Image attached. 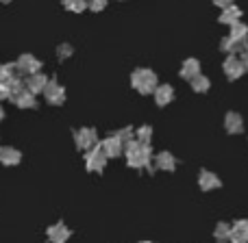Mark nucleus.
<instances>
[{
    "mask_svg": "<svg viewBox=\"0 0 248 243\" xmlns=\"http://www.w3.org/2000/svg\"><path fill=\"white\" fill-rule=\"evenodd\" d=\"M131 85L140 91L141 96H148V94H155L159 87L157 83V74L148 68H137L135 72L131 74Z\"/></svg>",
    "mask_w": 248,
    "mask_h": 243,
    "instance_id": "f03ea898",
    "label": "nucleus"
},
{
    "mask_svg": "<svg viewBox=\"0 0 248 243\" xmlns=\"http://www.w3.org/2000/svg\"><path fill=\"white\" fill-rule=\"evenodd\" d=\"M124 157H126L128 167L133 170H153L150 161H153V150L150 145H144L140 141H131L124 145Z\"/></svg>",
    "mask_w": 248,
    "mask_h": 243,
    "instance_id": "f257e3e1",
    "label": "nucleus"
},
{
    "mask_svg": "<svg viewBox=\"0 0 248 243\" xmlns=\"http://www.w3.org/2000/svg\"><path fill=\"white\" fill-rule=\"evenodd\" d=\"M105 165H107V154L103 152L100 143L96 148H92L90 152H85V167L90 172H103Z\"/></svg>",
    "mask_w": 248,
    "mask_h": 243,
    "instance_id": "20e7f679",
    "label": "nucleus"
},
{
    "mask_svg": "<svg viewBox=\"0 0 248 243\" xmlns=\"http://www.w3.org/2000/svg\"><path fill=\"white\" fill-rule=\"evenodd\" d=\"M16 72H17V65H16V63H4V65H0V81H2V83H9L11 78H16Z\"/></svg>",
    "mask_w": 248,
    "mask_h": 243,
    "instance_id": "393cba45",
    "label": "nucleus"
},
{
    "mask_svg": "<svg viewBox=\"0 0 248 243\" xmlns=\"http://www.w3.org/2000/svg\"><path fill=\"white\" fill-rule=\"evenodd\" d=\"M150 139H153V128L150 126H140L135 130V141H140V143H144V145H150Z\"/></svg>",
    "mask_w": 248,
    "mask_h": 243,
    "instance_id": "b1692460",
    "label": "nucleus"
},
{
    "mask_svg": "<svg viewBox=\"0 0 248 243\" xmlns=\"http://www.w3.org/2000/svg\"><path fill=\"white\" fill-rule=\"evenodd\" d=\"M16 65H17V72L26 74V76H33V74L39 72V68H42V61L35 59L33 55H22L20 59L16 61Z\"/></svg>",
    "mask_w": 248,
    "mask_h": 243,
    "instance_id": "423d86ee",
    "label": "nucleus"
},
{
    "mask_svg": "<svg viewBox=\"0 0 248 243\" xmlns=\"http://www.w3.org/2000/svg\"><path fill=\"white\" fill-rule=\"evenodd\" d=\"M24 85H26V91H31V94H44V89H46V85H48V76L46 74H42V72H37V74H33V76H29L24 81Z\"/></svg>",
    "mask_w": 248,
    "mask_h": 243,
    "instance_id": "9b49d317",
    "label": "nucleus"
},
{
    "mask_svg": "<svg viewBox=\"0 0 248 243\" xmlns=\"http://www.w3.org/2000/svg\"><path fill=\"white\" fill-rule=\"evenodd\" d=\"M198 187H201L202 191H214V189L222 187V180H220L214 172L201 170V174H198Z\"/></svg>",
    "mask_w": 248,
    "mask_h": 243,
    "instance_id": "6e6552de",
    "label": "nucleus"
},
{
    "mask_svg": "<svg viewBox=\"0 0 248 243\" xmlns=\"http://www.w3.org/2000/svg\"><path fill=\"white\" fill-rule=\"evenodd\" d=\"M196 76H201V61L198 59H185L181 65V78L192 83Z\"/></svg>",
    "mask_w": 248,
    "mask_h": 243,
    "instance_id": "4468645a",
    "label": "nucleus"
},
{
    "mask_svg": "<svg viewBox=\"0 0 248 243\" xmlns=\"http://www.w3.org/2000/svg\"><path fill=\"white\" fill-rule=\"evenodd\" d=\"M57 57H59L61 61H65L68 57H72V46H70V43H59V48H57Z\"/></svg>",
    "mask_w": 248,
    "mask_h": 243,
    "instance_id": "cd10ccee",
    "label": "nucleus"
},
{
    "mask_svg": "<svg viewBox=\"0 0 248 243\" xmlns=\"http://www.w3.org/2000/svg\"><path fill=\"white\" fill-rule=\"evenodd\" d=\"M220 24H227V26H233L237 24V22H242V9L235 7V4H231V7L222 9V13H220Z\"/></svg>",
    "mask_w": 248,
    "mask_h": 243,
    "instance_id": "2eb2a0df",
    "label": "nucleus"
},
{
    "mask_svg": "<svg viewBox=\"0 0 248 243\" xmlns=\"http://www.w3.org/2000/svg\"><path fill=\"white\" fill-rule=\"evenodd\" d=\"M140 243H153V241H140Z\"/></svg>",
    "mask_w": 248,
    "mask_h": 243,
    "instance_id": "f704fd0d",
    "label": "nucleus"
},
{
    "mask_svg": "<svg viewBox=\"0 0 248 243\" xmlns=\"http://www.w3.org/2000/svg\"><path fill=\"white\" fill-rule=\"evenodd\" d=\"M229 37H233L235 42L244 43L246 46V39H248V26L244 24V22H237V24L231 26V33H229Z\"/></svg>",
    "mask_w": 248,
    "mask_h": 243,
    "instance_id": "412c9836",
    "label": "nucleus"
},
{
    "mask_svg": "<svg viewBox=\"0 0 248 243\" xmlns=\"http://www.w3.org/2000/svg\"><path fill=\"white\" fill-rule=\"evenodd\" d=\"M100 148H103V152L107 154V158H116V157H120V154H124V143L116 135L105 137V139L100 141Z\"/></svg>",
    "mask_w": 248,
    "mask_h": 243,
    "instance_id": "0eeeda50",
    "label": "nucleus"
},
{
    "mask_svg": "<svg viewBox=\"0 0 248 243\" xmlns=\"http://www.w3.org/2000/svg\"><path fill=\"white\" fill-rule=\"evenodd\" d=\"M74 141H77V148L83 150V152H90L92 148H96L100 143L98 132L94 128H78V130H74Z\"/></svg>",
    "mask_w": 248,
    "mask_h": 243,
    "instance_id": "7ed1b4c3",
    "label": "nucleus"
},
{
    "mask_svg": "<svg viewBox=\"0 0 248 243\" xmlns=\"http://www.w3.org/2000/svg\"><path fill=\"white\" fill-rule=\"evenodd\" d=\"M7 98H11V91H9V85H7V83L0 81V102H2V100H7Z\"/></svg>",
    "mask_w": 248,
    "mask_h": 243,
    "instance_id": "c756f323",
    "label": "nucleus"
},
{
    "mask_svg": "<svg viewBox=\"0 0 248 243\" xmlns=\"http://www.w3.org/2000/svg\"><path fill=\"white\" fill-rule=\"evenodd\" d=\"M70 228L65 226L63 222H57L55 226H50L48 228V239H50V243H65L70 239Z\"/></svg>",
    "mask_w": 248,
    "mask_h": 243,
    "instance_id": "f8f14e48",
    "label": "nucleus"
},
{
    "mask_svg": "<svg viewBox=\"0 0 248 243\" xmlns=\"http://www.w3.org/2000/svg\"><path fill=\"white\" fill-rule=\"evenodd\" d=\"M13 100V104L16 107H20V109H35L37 107V100H35V96L31 94V91H22V94H17L16 98H11Z\"/></svg>",
    "mask_w": 248,
    "mask_h": 243,
    "instance_id": "aec40b11",
    "label": "nucleus"
},
{
    "mask_svg": "<svg viewBox=\"0 0 248 243\" xmlns=\"http://www.w3.org/2000/svg\"><path fill=\"white\" fill-rule=\"evenodd\" d=\"M20 161H22L20 150L11 148V145H7V148H0V163H2V165L13 167V165H17Z\"/></svg>",
    "mask_w": 248,
    "mask_h": 243,
    "instance_id": "f3484780",
    "label": "nucleus"
},
{
    "mask_svg": "<svg viewBox=\"0 0 248 243\" xmlns=\"http://www.w3.org/2000/svg\"><path fill=\"white\" fill-rule=\"evenodd\" d=\"M222 70H224V76H227L229 81H237V78L244 76L246 65L242 63V59H237V57H227L222 63Z\"/></svg>",
    "mask_w": 248,
    "mask_h": 243,
    "instance_id": "39448f33",
    "label": "nucleus"
},
{
    "mask_svg": "<svg viewBox=\"0 0 248 243\" xmlns=\"http://www.w3.org/2000/svg\"><path fill=\"white\" fill-rule=\"evenodd\" d=\"M209 87H211V81L207 76H202V74L192 81V89L196 91V94H207V91H209Z\"/></svg>",
    "mask_w": 248,
    "mask_h": 243,
    "instance_id": "5701e85b",
    "label": "nucleus"
},
{
    "mask_svg": "<svg viewBox=\"0 0 248 243\" xmlns=\"http://www.w3.org/2000/svg\"><path fill=\"white\" fill-rule=\"evenodd\" d=\"M155 167L161 172H174L176 167V158L172 152H159L157 157H155Z\"/></svg>",
    "mask_w": 248,
    "mask_h": 243,
    "instance_id": "dca6fc26",
    "label": "nucleus"
},
{
    "mask_svg": "<svg viewBox=\"0 0 248 243\" xmlns=\"http://www.w3.org/2000/svg\"><path fill=\"white\" fill-rule=\"evenodd\" d=\"M214 237H216V241L227 243L229 239H231V226H229L227 222H220L218 226H216V230H214Z\"/></svg>",
    "mask_w": 248,
    "mask_h": 243,
    "instance_id": "4be33fe9",
    "label": "nucleus"
},
{
    "mask_svg": "<svg viewBox=\"0 0 248 243\" xmlns=\"http://www.w3.org/2000/svg\"><path fill=\"white\" fill-rule=\"evenodd\" d=\"M242 63L246 65V70H248V46H246V50L242 52Z\"/></svg>",
    "mask_w": 248,
    "mask_h": 243,
    "instance_id": "2f4dec72",
    "label": "nucleus"
},
{
    "mask_svg": "<svg viewBox=\"0 0 248 243\" xmlns=\"http://www.w3.org/2000/svg\"><path fill=\"white\" fill-rule=\"evenodd\" d=\"M109 0H87V9H92V11H103L105 7H107Z\"/></svg>",
    "mask_w": 248,
    "mask_h": 243,
    "instance_id": "c85d7f7f",
    "label": "nucleus"
},
{
    "mask_svg": "<svg viewBox=\"0 0 248 243\" xmlns=\"http://www.w3.org/2000/svg\"><path fill=\"white\" fill-rule=\"evenodd\" d=\"M224 130H227L229 135H240V132H244V120H242L240 113L229 111L227 115H224Z\"/></svg>",
    "mask_w": 248,
    "mask_h": 243,
    "instance_id": "9d476101",
    "label": "nucleus"
},
{
    "mask_svg": "<svg viewBox=\"0 0 248 243\" xmlns=\"http://www.w3.org/2000/svg\"><path fill=\"white\" fill-rule=\"evenodd\" d=\"M63 7L72 13H83L87 9V0H63Z\"/></svg>",
    "mask_w": 248,
    "mask_h": 243,
    "instance_id": "a878e982",
    "label": "nucleus"
},
{
    "mask_svg": "<svg viewBox=\"0 0 248 243\" xmlns=\"http://www.w3.org/2000/svg\"><path fill=\"white\" fill-rule=\"evenodd\" d=\"M116 137L122 141L124 145H126V143H131V141H135V130H133L131 126H128V128H122V130L116 132Z\"/></svg>",
    "mask_w": 248,
    "mask_h": 243,
    "instance_id": "bb28decb",
    "label": "nucleus"
},
{
    "mask_svg": "<svg viewBox=\"0 0 248 243\" xmlns=\"http://www.w3.org/2000/svg\"><path fill=\"white\" fill-rule=\"evenodd\" d=\"M220 50L227 52L229 57H235V52H244L246 46H244V43H240V42H235L233 37H229V35H227V37L220 42Z\"/></svg>",
    "mask_w": 248,
    "mask_h": 243,
    "instance_id": "6ab92c4d",
    "label": "nucleus"
},
{
    "mask_svg": "<svg viewBox=\"0 0 248 243\" xmlns=\"http://www.w3.org/2000/svg\"><path fill=\"white\" fill-rule=\"evenodd\" d=\"M214 4L216 7H220V9H227V7H231L233 4V0H214Z\"/></svg>",
    "mask_w": 248,
    "mask_h": 243,
    "instance_id": "7c9ffc66",
    "label": "nucleus"
},
{
    "mask_svg": "<svg viewBox=\"0 0 248 243\" xmlns=\"http://www.w3.org/2000/svg\"><path fill=\"white\" fill-rule=\"evenodd\" d=\"M172 100H174V89H172V85H159L157 91H155V102H157L159 107H166Z\"/></svg>",
    "mask_w": 248,
    "mask_h": 243,
    "instance_id": "a211bd4d",
    "label": "nucleus"
},
{
    "mask_svg": "<svg viewBox=\"0 0 248 243\" xmlns=\"http://www.w3.org/2000/svg\"><path fill=\"white\" fill-rule=\"evenodd\" d=\"M2 117H4V111H2V107H0V120H2Z\"/></svg>",
    "mask_w": 248,
    "mask_h": 243,
    "instance_id": "473e14b6",
    "label": "nucleus"
},
{
    "mask_svg": "<svg viewBox=\"0 0 248 243\" xmlns=\"http://www.w3.org/2000/svg\"><path fill=\"white\" fill-rule=\"evenodd\" d=\"M44 96H46V100L50 104H63L65 100V89L59 85L57 81H48L46 89H44Z\"/></svg>",
    "mask_w": 248,
    "mask_h": 243,
    "instance_id": "1a4fd4ad",
    "label": "nucleus"
},
{
    "mask_svg": "<svg viewBox=\"0 0 248 243\" xmlns=\"http://www.w3.org/2000/svg\"><path fill=\"white\" fill-rule=\"evenodd\" d=\"M0 2H4V4H7V2H11V0H0Z\"/></svg>",
    "mask_w": 248,
    "mask_h": 243,
    "instance_id": "72a5a7b5",
    "label": "nucleus"
},
{
    "mask_svg": "<svg viewBox=\"0 0 248 243\" xmlns=\"http://www.w3.org/2000/svg\"><path fill=\"white\" fill-rule=\"evenodd\" d=\"M231 243H248V219H237L231 226Z\"/></svg>",
    "mask_w": 248,
    "mask_h": 243,
    "instance_id": "ddd939ff",
    "label": "nucleus"
}]
</instances>
